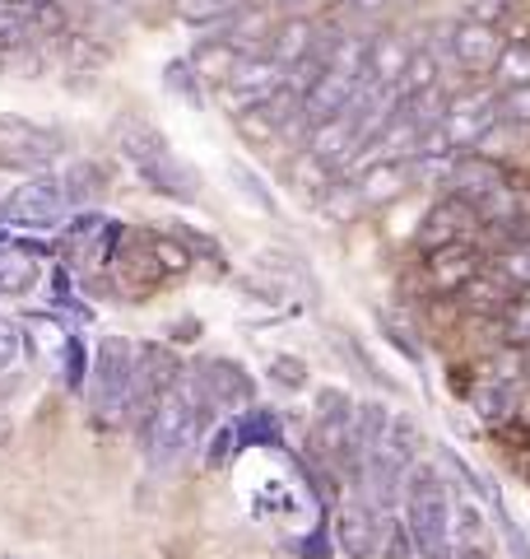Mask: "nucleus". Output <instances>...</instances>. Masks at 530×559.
Wrapping results in <instances>:
<instances>
[{"instance_id": "nucleus-1", "label": "nucleus", "mask_w": 530, "mask_h": 559, "mask_svg": "<svg viewBox=\"0 0 530 559\" xmlns=\"http://www.w3.org/2000/svg\"><path fill=\"white\" fill-rule=\"evenodd\" d=\"M215 406L205 401L196 373H182L172 388L154 401V411L140 425V443H145V462L154 471H172L177 462L191 457V448L201 443V433L209 429Z\"/></svg>"}, {"instance_id": "nucleus-2", "label": "nucleus", "mask_w": 530, "mask_h": 559, "mask_svg": "<svg viewBox=\"0 0 530 559\" xmlns=\"http://www.w3.org/2000/svg\"><path fill=\"white\" fill-rule=\"evenodd\" d=\"M400 522L410 532L414 559H456V527H451V485L442 466L414 462L405 471L400 489Z\"/></svg>"}, {"instance_id": "nucleus-3", "label": "nucleus", "mask_w": 530, "mask_h": 559, "mask_svg": "<svg viewBox=\"0 0 530 559\" xmlns=\"http://www.w3.org/2000/svg\"><path fill=\"white\" fill-rule=\"evenodd\" d=\"M112 135H117L121 159L140 173V182L149 191H158V197H168V201H182V205L201 197V178L191 173V164L177 159L168 135L158 127H149V121H140V117H121Z\"/></svg>"}, {"instance_id": "nucleus-4", "label": "nucleus", "mask_w": 530, "mask_h": 559, "mask_svg": "<svg viewBox=\"0 0 530 559\" xmlns=\"http://www.w3.org/2000/svg\"><path fill=\"white\" fill-rule=\"evenodd\" d=\"M493 127H503V94L484 90V84L480 90H461L447 98L437 127L419 140V154H456L461 159V150L484 145Z\"/></svg>"}, {"instance_id": "nucleus-5", "label": "nucleus", "mask_w": 530, "mask_h": 559, "mask_svg": "<svg viewBox=\"0 0 530 559\" xmlns=\"http://www.w3.org/2000/svg\"><path fill=\"white\" fill-rule=\"evenodd\" d=\"M88 401H94L98 419L121 425L131 419L135 406V345L121 336H103L94 355V373H88Z\"/></svg>"}, {"instance_id": "nucleus-6", "label": "nucleus", "mask_w": 530, "mask_h": 559, "mask_svg": "<svg viewBox=\"0 0 530 559\" xmlns=\"http://www.w3.org/2000/svg\"><path fill=\"white\" fill-rule=\"evenodd\" d=\"M507 47V33L493 28V24H480V20H466V14H456L437 28L433 38V51L442 70H466V75H493V66H498Z\"/></svg>"}, {"instance_id": "nucleus-7", "label": "nucleus", "mask_w": 530, "mask_h": 559, "mask_svg": "<svg viewBox=\"0 0 530 559\" xmlns=\"http://www.w3.org/2000/svg\"><path fill=\"white\" fill-rule=\"evenodd\" d=\"M65 215H70L65 187H61V178H47V173H33V178H24L5 201H0V224L28 229V234L61 229Z\"/></svg>"}, {"instance_id": "nucleus-8", "label": "nucleus", "mask_w": 530, "mask_h": 559, "mask_svg": "<svg viewBox=\"0 0 530 559\" xmlns=\"http://www.w3.org/2000/svg\"><path fill=\"white\" fill-rule=\"evenodd\" d=\"M285 84H289V70L279 66L275 57H242L233 66V75L224 80V98H228V108L242 117V112L261 108L270 94H279Z\"/></svg>"}, {"instance_id": "nucleus-9", "label": "nucleus", "mask_w": 530, "mask_h": 559, "mask_svg": "<svg viewBox=\"0 0 530 559\" xmlns=\"http://www.w3.org/2000/svg\"><path fill=\"white\" fill-rule=\"evenodd\" d=\"M191 373H196L201 392H205L209 406H215V415L219 411H252L256 382H252V373H246L242 364H233V359H209V364H196Z\"/></svg>"}, {"instance_id": "nucleus-10", "label": "nucleus", "mask_w": 530, "mask_h": 559, "mask_svg": "<svg viewBox=\"0 0 530 559\" xmlns=\"http://www.w3.org/2000/svg\"><path fill=\"white\" fill-rule=\"evenodd\" d=\"M382 522H386V513H377L373 503L353 489L340 503V518H335V540H340V550L349 559H373L382 550Z\"/></svg>"}, {"instance_id": "nucleus-11", "label": "nucleus", "mask_w": 530, "mask_h": 559, "mask_svg": "<svg viewBox=\"0 0 530 559\" xmlns=\"http://www.w3.org/2000/svg\"><path fill=\"white\" fill-rule=\"evenodd\" d=\"M474 224H484L480 219V210H474L470 201L461 197H442L429 215H423V229H419V248L423 252H442V248H461V242L470 238Z\"/></svg>"}, {"instance_id": "nucleus-12", "label": "nucleus", "mask_w": 530, "mask_h": 559, "mask_svg": "<svg viewBox=\"0 0 530 559\" xmlns=\"http://www.w3.org/2000/svg\"><path fill=\"white\" fill-rule=\"evenodd\" d=\"M275 10L265 0H252L246 10H238L233 20H224L219 28H209V38H219L238 51V57H265L270 51V38H275Z\"/></svg>"}, {"instance_id": "nucleus-13", "label": "nucleus", "mask_w": 530, "mask_h": 559, "mask_svg": "<svg viewBox=\"0 0 530 559\" xmlns=\"http://www.w3.org/2000/svg\"><path fill=\"white\" fill-rule=\"evenodd\" d=\"M359 127H353V117L340 112V117H326V121H312L308 135H303V154L312 159H322L326 168H345L353 154H359Z\"/></svg>"}, {"instance_id": "nucleus-14", "label": "nucleus", "mask_w": 530, "mask_h": 559, "mask_svg": "<svg viewBox=\"0 0 530 559\" xmlns=\"http://www.w3.org/2000/svg\"><path fill=\"white\" fill-rule=\"evenodd\" d=\"M410 57H414L410 38H400V33H373V38H368V84L386 90V94H400Z\"/></svg>"}, {"instance_id": "nucleus-15", "label": "nucleus", "mask_w": 530, "mask_h": 559, "mask_svg": "<svg viewBox=\"0 0 530 559\" xmlns=\"http://www.w3.org/2000/svg\"><path fill=\"white\" fill-rule=\"evenodd\" d=\"M353 187H359V201L368 210V205H392V201H400L405 191L414 187V178H410V164H373V168L353 173Z\"/></svg>"}, {"instance_id": "nucleus-16", "label": "nucleus", "mask_w": 530, "mask_h": 559, "mask_svg": "<svg viewBox=\"0 0 530 559\" xmlns=\"http://www.w3.org/2000/svg\"><path fill=\"white\" fill-rule=\"evenodd\" d=\"M316 43H322V24L316 20H279L265 57H275L285 70H293V66H303L308 57H316Z\"/></svg>"}, {"instance_id": "nucleus-17", "label": "nucleus", "mask_w": 530, "mask_h": 559, "mask_svg": "<svg viewBox=\"0 0 530 559\" xmlns=\"http://www.w3.org/2000/svg\"><path fill=\"white\" fill-rule=\"evenodd\" d=\"M43 280V257L28 252L24 242H10V248H0V294H10V299H24V294L38 289Z\"/></svg>"}, {"instance_id": "nucleus-18", "label": "nucleus", "mask_w": 530, "mask_h": 559, "mask_svg": "<svg viewBox=\"0 0 530 559\" xmlns=\"http://www.w3.org/2000/svg\"><path fill=\"white\" fill-rule=\"evenodd\" d=\"M480 271H484L480 257H474L466 242H461V248H442V252H433V261H429V275H433V285H437L442 294H461Z\"/></svg>"}, {"instance_id": "nucleus-19", "label": "nucleus", "mask_w": 530, "mask_h": 559, "mask_svg": "<svg viewBox=\"0 0 530 559\" xmlns=\"http://www.w3.org/2000/svg\"><path fill=\"white\" fill-rule=\"evenodd\" d=\"M186 61H191V70H196L201 80H209V84H219V90H224V80L233 75V66H238L242 57H238V51L228 47V43H219V38H201V47L191 51Z\"/></svg>"}, {"instance_id": "nucleus-20", "label": "nucleus", "mask_w": 530, "mask_h": 559, "mask_svg": "<svg viewBox=\"0 0 530 559\" xmlns=\"http://www.w3.org/2000/svg\"><path fill=\"white\" fill-rule=\"evenodd\" d=\"M517 406H521V396H517V382H511L507 373H489L480 382V392H474V411H480V419H507Z\"/></svg>"}, {"instance_id": "nucleus-21", "label": "nucleus", "mask_w": 530, "mask_h": 559, "mask_svg": "<svg viewBox=\"0 0 530 559\" xmlns=\"http://www.w3.org/2000/svg\"><path fill=\"white\" fill-rule=\"evenodd\" d=\"M493 84H498V94L530 90V43L507 38V47H503L498 66H493Z\"/></svg>"}, {"instance_id": "nucleus-22", "label": "nucleus", "mask_w": 530, "mask_h": 559, "mask_svg": "<svg viewBox=\"0 0 530 559\" xmlns=\"http://www.w3.org/2000/svg\"><path fill=\"white\" fill-rule=\"evenodd\" d=\"M246 5H252V0H172L177 20H186L196 28H219L224 20H233V14Z\"/></svg>"}, {"instance_id": "nucleus-23", "label": "nucleus", "mask_w": 530, "mask_h": 559, "mask_svg": "<svg viewBox=\"0 0 530 559\" xmlns=\"http://www.w3.org/2000/svg\"><path fill=\"white\" fill-rule=\"evenodd\" d=\"M493 275H498L511 294H526L530 289V238L507 242L498 252V261H493Z\"/></svg>"}, {"instance_id": "nucleus-24", "label": "nucleus", "mask_w": 530, "mask_h": 559, "mask_svg": "<svg viewBox=\"0 0 530 559\" xmlns=\"http://www.w3.org/2000/svg\"><path fill=\"white\" fill-rule=\"evenodd\" d=\"M335 5H340V14H345V24L349 28H377L386 14L396 10V0H335Z\"/></svg>"}, {"instance_id": "nucleus-25", "label": "nucleus", "mask_w": 530, "mask_h": 559, "mask_svg": "<svg viewBox=\"0 0 530 559\" xmlns=\"http://www.w3.org/2000/svg\"><path fill=\"white\" fill-rule=\"evenodd\" d=\"M61 187H65V201L70 205H80V201H94L98 191H103V173H98V164H75L61 178Z\"/></svg>"}, {"instance_id": "nucleus-26", "label": "nucleus", "mask_w": 530, "mask_h": 559, "mask_svg": "<svg viewBox=\"0 0 530 559\" xmlns=\"http://www.w3.org/2000/svg\"><path fill=\"white\" fill-rule=\"evenodd\" d=\"M33 38H38V28H33V20L24 10H5V14H0V51H20Z\"/></svg>"}, {"instance_id": "nucleus-27", "label": "nucleus", "mask_w": 530, "mask_h": 559, "mask_svg": "<svg viewBox=\"0 0 530 559\" xmlns=\"http://www.w3.org/2000/svg\"><path fill=\"white\" fill-rule=\"evenodd\" d=\"M503 331H507L511 345H526L530 349V289L517 294V299L503 308Z\"/></svg>"}, {"instance_id": "nucleus-28", "label": "nucleus", "mask_w": 530, "mask_h": 559, "mask_svg": "<svg viewBox=\"0 0 530 559\" xmlns=\"http://www.w3.org/2000/svg\"><path fill=\"white\" fill-rule=\"evenodd\" d=\"M228 178L238 182V191H242V197L252 201L256 210H265V215H275V197H270V191H265V182H261V178H256V173L246 168V164H228Z\"/></svg>"}, {"instance_id": "nucleus-29", "label": "nucleus", "mask_w": 530, "mask_h": 559, "mask_svg": "<svg viewBox=\"0 0 530 559\" xmlns=\"http://www.w3.org/2000/svg\"><path fill=\"white\" fill-rule=\"evenodd\" d=\"M164 84H168V90L172 94H182L186 103H196V108H201V75H196V70H191V61L182 57V61H168V70H164Z\"/></svg>"}, {"instance_id": "nucleus-30", "label": "nucleus", "mask_w": 530, "mask_h": 559, "mask_svg": "<svg viewBox=\"0 0 530 559\" xmlns=\"http://www.w3.org/2000/svg\"><path fill=\"white\" fill-rule=\"evenodd\" d=\"M382 555L386 559H414L410 532H405V522L396 513H386V522H382Z\"/></svg>"}, {"instance_id": "nucleus-31", "label": "nucleus", "mask_w": 530, "mask_h": 559, "mask_svg": "<svg viewBox=\"0 0 530 559\" xmlns=\"http://www.w3.org/2000/svg\"><path fill=\"white\" fill-rule=\"evenodd\" d=\"M503 127L530 135V90H511V94H503Z\"/></svg>"}, {"instance_id": "nucleus-32", "label": "nucleus", "mask_w": 530, "mask_h": 559, "mask_svg": "<svg viewBox=\"0 0 530 559\" xmlns=\"http://www.w3.org/2000/svg\"><path fill=\"white\" fill-rule=\"evenodd\" d=\"M270 378L279 382V388L298 392V388H308V364L293 359V355H275V359H270Z\"/></svg>"}, {"instance_id": "nucleus-33", "label": "nucleus", "mask_w": 530, "mask_h": 559, "mask_svg": "<svg viewBox=\"0 0 530 559\" xmlns=\"http://www.w3.org/2000/svg\"><path fill=\"white\" fill-rule=\"evenodd\" d=\"M275 10V20H316L330 0H265Z\"/></svg>"}, {"instance_id": "nucleus-34", "label": "nucleus", "mask_w": 530, "mask_h": 559, "mask_svg": "<svg viewBox=\"0 0 530 559\" xmlns=\"http://www.w3.org/2000/svg\"><path fill=\"white\" fill-rule=\"evenodd\" d=\"M84 378H88V369H84V341L70 336L65 341V382H70V392H80Z\"/></svg>"}, {"instance_id": "nucleus-35", "label": "nucleus", "mask_w": 530, "mask_h": 559, "mask_svg": "<svg viewBox=\"0 0 530 559\" xmlns=\"http://www.w3.org/2000/svg\"><path fill=\"white\" fill-rule=\"evenodd\" d=\"M20 326H14L10 318H0V373L14 369V359H20Z\"/></svg>"}, {"instance_id": "nucleus-36", "label": "nucleus", "mask_w": 530, "mask_h": 559, "mask_svg": "<svg viewBox=\"0 0 530 559\" xmlns=\"http://www.w3.org/2000/svg\"><path fill=\"white\" fill-rule=\"evenodd\" d=\"M521 369H526V378H530V349H526V359H521Z\"/></svg>"}, {"instance_id": "nucleus-37", "label": "nucleus", "mask_w": 530, "mask_h": 559, "mask_svg": "<svg viewBox=\"0 0 530 559\" xmlns=\"http://www.w3.org/2000/svg\"><path fill=\"white\" fill-rule=\"evenodd\" d=\"M5 10H10V5H5V0H0V14H5Z\"/></svg>"}]
</instances>
